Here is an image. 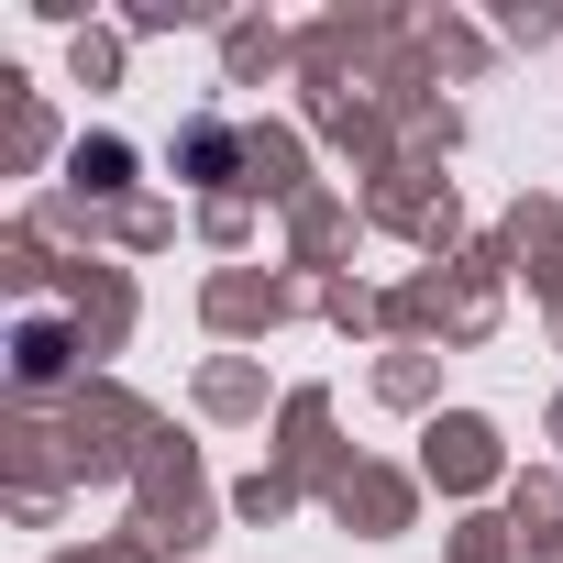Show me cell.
<instances>
[{"label":"cell","instance_id":"cell-1","mask_svg":"<svg viewBox=\"0 0 563 563\" xmlns=\"http://www.w3.org/2000/svg\"><path fill=\"white\" fill-rule=\"evenodd\" d=\"M56 365H67V354H56V321H23V376H34V387H45V376H56Z\"/></svg>","mask_w":563,"mask_h":563}]
</instances>
